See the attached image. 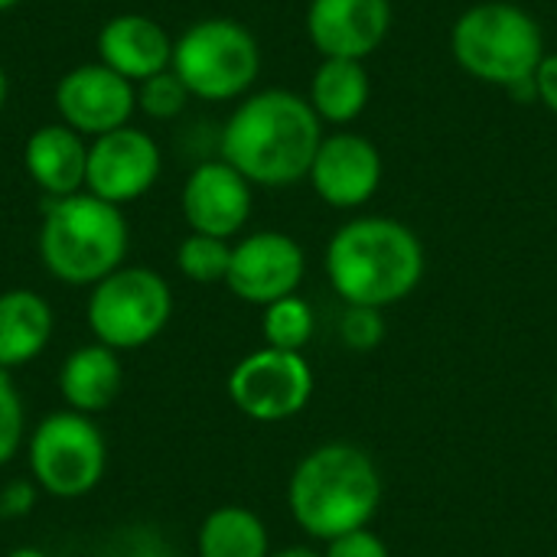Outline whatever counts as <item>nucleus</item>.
<instances>
[{"label":"nucleus","instance_id":"24","mask_svg":"<svg viewBox=\"0 0 557 557\" xmlns=\"http://www.w3.org/2000/svg\"><path fill=\"white\" fill-rule=\"evenodd\" d=\"M189 101L193 95L186 91V85L180 82L173 69L137 85V111L150 121H173L186 111Z\"/></svg>","mask_w":557,"mask_h":557},{"label":"nucleus","instance_id":"23","mask_svg":"<svg viewBox=\"0 0 557 557\" xmlns=\"http://www.w3.org/2000/svg\"><path fill=\"white\" fill-rule=\"evenodd\" d=\"M232 264V242L189 232L176 245V268L193 284H225Z\"/></svg>","mask_w":557,"mask_h":557},{"label":"nucleus","instance_id":"16","mask_svg":"<svg viewBox=\"0 0 557 557\" xmlns=\"http://www.w3.org/2000/svg\"><path fill=\"white\" fill-rule=\"evenodd\" d=\"M95 52H98L101 65L117 72L121 78L140 85L170 69L173 36L153 16L127 10V13H117L101 23V29L95 36Z\"/></svg>","mask_w":557,"mask_h":557},{"label":"nucleus","instance_id":"33","mask_svg":"<svg viewBox=\"0 0 557 557\" xmlns=\"http://www.w3.org/2000/svg\"><path fill=\"white\" fill-rule=\"evenodd\" d=\"M23 0H0V13H7V10H13V7H20Z\"/></svg>","mask_w":557,"mask_h":557},{"label":"nucleus","instance_id":"27","mask_svg":"<svg viewBox=\"0 0 557 557\" xmlns=\"http://www.w3.org/2000/svg\"><path fill=\"white\" fill-rule=\"evenodd\" d=\"M323 557H392V552L372 529H359L326 542Z\"/></svg>","mask_w":557,"mask_h":557},{"label":"nucleus","instance_id":"32","mask_svg":"<svg viewBox=\"0 0 557 557\" xmlns=\"http://www.w3.org/2000/svg\"><path fill=\"white\" fill-rule=\"evenodd\" d=\"M7 557H49L42 548H29V545H23V548H13Z\"/></svg>","mask_w":557,"mask_h":557},{"label":"nucleus","instance_id":"22","mask_svg":"<svg viewBox=\"0 0 557 557\" xmlns=\"http://www.w3.org/2000/svg\"><path fill=\"white\" fill-rule=\"evenodd\" d=\"M313 333H317V313L297 294L274 300L261 310V336H264V346L271 349L300 352L313 339Z\"/></svg>","mask_w":557,"mask_h":557},{"label":"nucleus","instance_id":"6","mask_svg":"<svg viewBox=\"0 0 557 557\" xmlns=\"http://www.w3.org/2000/svg\"><path fill=\"white\" fill-rule=\"evenodd\" d=\"M170 69L199 101H242L261 75V46L245 23L202 16L173 36Z\"/></svg>","mask_w":557,"mask_h":557},{"label":"nucleus","instance_id":"20","mask_svg":"<svg viewBox=\"0 0 557 557\" xmlns=\"http://www.w3.org/2000/svg\"><path fill=\"white\" fill-rule=\"evenodd\" d=\"M310 108L323 124L346 127L359 121L372 101V78L359 59H320L307 91Z\"/></svg>","mask_w":557,"mask_h":557},{"label":"nucleus","instance_id":"5","mask_svg":"<svg viewBox=\"0 0 557 557\" xmlns=\"http://www.w3.org/2000/svg\"><path fill=\"white\" fill-rule=\"evenodd\" d=\"M545 52L539 20L509 0H483L467 7L450 29L454 62L470 78L506 88L509 95L535 78Z\"/></svg>","mask_w":557,"mask_h":557},{"label":"nucleus","instance_id":"10","mask_svg":"<svg viewBox=\"0 0 557 557\" xmlns=\"http://www.w3.org/2000/svg\"><path fill=\"white\" fill-rule=\"evenodd\" d=\"M163 173V150L144 127H117L88 140V170L85 193L111 202L131 206L144 199Z\"/></svg>","mask_w":557,"mask_h":557},{"label":"nucleus","instance_id":"13","mask_svg":"<svg viewBox=\"0 0 557 557\" xmlns=\"http://www.w3.org/2000/svg\"><path fill=\"white\" fill-rule=\"evenodd\" d=\"M382 176H385V163L379 147L356 131H336L326 134L323 144L317 147L307 183L326 206L349 212L375 199Z\"/></svg>","mask_w":557,"mask_h":557},{"label":"nucleus","instance_id":"25","mask_svg":"<svg viewBox=\"0 0 557 557\" xmlns=\"http://www.w3.org/2000/svg\"><path fill=\"white\" fill-rule=\"evenodd\" d=\"M23 434H26V408L20 398V388L7 369H0V470L16 460L23 450Z\"/></svg>","mask_w":557,"mask_h":557},{"label":"nucleus","instance_id":"9","mask_svg":"<svg viewBox=\"0 0 557 557\" xmlns=\"http://www.w3.org/2000/svg\"><path fill=\"white\" fill-rule=\"evenodd\" d=\"M313 385V369L304 359V352L264 346L235 362L225 388L232 405L245 418L258 424H277L300 414L310 405Z\"/></svg>","mask_w":557,"mask_h":557},{"label":"nucleus","instance_id":"3","mask_svg":"<svg viewBox=\"0 0 557 557\" xmlns=\"http://www.w3.org/2000/svg\"><path fill=\"white\" fill-rule=\"evenodd\" d=\"M382 506V473L375 460L346 441L313 447L290 473L287 509L304 535L333 542L369 529Z\"/></svg>","mask_w":557,"mask_h":557},{"label":"nucleus","instance_id":"30","mask_svg":"<svg viewBox=\"0 0 557 557\" xmlns=\"http://www.w3.org/2000/svg\"><path fill=\"white\" fill-rule=\"evenodd\" d=\"M271 557H323V552H313V548H307V545H290V548L271 552Z\"/></svg>","mask_w":557,"mask_h":557},{"label":"nucleus","instance_id":"8","mask_svg":"<svg viewBox=\"0 0 557 557\" xmlns=\"http://www.w3.org/2000/svg\"><path fill=\"white\" fill-rule=\"evenodd\" d=\"M29 480L52 499H82L104 480L108 444L101 428L78 411L46 414L26 437Z\"/></svg>","mask_w":557,"mask_h":557},{"label":"nucleus","instance_id":"18","mask_svg":"<svg viewBox=\"0 0 557 557\" xmlns=\"http://www.w3.org/2000/svg\"><path fill=\"white\" fill-rule=\"evenodd\" d=\"M124 388V369H121V352L88 343L78 346L75 352L65 356L59 369V395L69 411L78 414H98L108 411Z\"/></svg>","mask_w":557,"mask_h":557},{"label":"nucleus","instance_id":"7","mask_svg":"<svg viewBox=\"0 0 557 557\" xmlns=\"http://www.w3.org/2000/svg\"><path fill=\"white\" fill-rule=\"evenodd\" d=\"M173 317V290L163 274L144 264H121L88 287L85 323L95 343L134 352L153 343Z\"/></svg>","mask_w":557,"mask_h":557},{"label":"nucleus","instance_id":"12","mask_svg":"<svg viewBox=\"0 0 557 557\" xmlns=\"http://www.w3.org/2000/svg\"><path fill=\"white\" fill-rule=\"evenodd\" d=\"M307 274V255L287 232H251L232 245V264L225 287L251 307H268L297 294Z\"/></svg>","mask_w":557,"mask_h":557},{"label":"nucleus","instance_id":"21","mask_svg":"<svg viewBox=\"0 0 557 557\" xmlns=\"http://www.w3.org/2000/svg\"><path fill=\"white\" fill-rule=\"evenodd\" d=\"M196 557H271L268 525L245 506H219L196 532Z\"/></svg>","mask_w":557,"mask_h":557},{"label":"nucleus","instance_id":"29","mask_svg":"<svg viewBox=\"0 0 557 557\" xmlns=\"http://www.w3.org/2000/svg\"><path fill=\"white\" fill-rule=\"evenodd\" d=\"M535 101H542L552 114H557V52H545L535 72Z\"/></svg>","mask_w":557,"mask_h":557},{"label":"nucleus","instance_id":"28","mask_svg":"<svg viewBox=\"0 0 557 557\" xmlns=\"http://www.w3.org/2000/svg\"><path fill=\"white\" fill-rule=\"evenodd\" d=\"M36 483H26V480H16L10 486L0 490V516L3 519H20L26 516L33 506H36Z\"/></svg>","mask_w":557,"mask_h":557},{"label":"nucleus","instance_id":"31","mask_svg":"<svg viewBox=\"0 0 557 557\" xmlns=\"http://www.w3.org/2000/svg\"><path fill=\"white\" fill-rule=\"evenodd\" d=\"M7 98H10V78H7V72H3V65H0V114H3V108H7Z\"/></svg>","mask_w":557,"mask_h":557},{"label":"nucleus","instance_id":"4","mask_svg":"<svg viewBox=\"0 0 557 557\" xmlns=\"http://www.w3.org/2000/svg\"><path fill=\"white\" fill-rule=\"evenodd\" d=\"M131 228L121 206L91 193L46 199L36 251L42 268L69 287H95L127 258Z\"/></svg>","mask_w":557,"mask_h":557},{"label":"nucleus","instance_id":"11","mask_svg":"<svg viewBox=\"0 0 557 557\" xmlns=\"http://www.w3.org/2000/svg\"><path fill=\"white\" fill-rule=\"evenodd\" d=\"M55 114L85 140L127 127L137 114V85L111 72L108 65L82 62L59 75L52 88Z\"/></svg>","mask_w":557,"mask_h":557},{"label":"nucleus","instance_id":"1","mask_svg":"<svg viewBox=\"0 0 557 557\" xmlns=\"http://www.w3.org/2000/svg\"><path fill=\"white\" fill-rule=\"evenodd\" d=\"M323 137V121L307 95L264 88L245 95L232 108L219 134V157L251 186L287 189L307 180Z\"/></svg>","mask_w":557,"mask_h":557},{"label":"nucleus","instance_id":"14","mask_svg":"<svg viewBox=\"0 0 557 557\" xmlns=\"http://www.w3.org/2000/svg\"><path fill=\"white\" fill-rule=\"evenodd\" d=\"M251 206H255V186L222 157L193 166L180 193V209L189 232L225 238V242H232L248 225Z\"/></svg>","mask_w":557,"mask_h":557},{"label":"nucleus","instance_id":"2","mask_svg":"<svg viewBox=\"0 0 557 557\" xmlns=\"http://www.w3.org/2000/svg\"><path fill=\"white\" fill-rule=\"evenodd\" d=\"M323 268L346 307L388 310L421 287L428 255L411 225L392 215H356L333 232Z\"/></svg>","mask_w":557,"mask_h":557},{"label":"nucleus","instance_id":"26","mask_svg":"<svg viewBox=\"0 0 557 557\" xmlns=\"http://www.w3.org/2000/svg\"><path fill=\"white\" fill-rule=\"evenodd\" d=\"M385 310L375 307H346L339 317V339L352 352H372L385 339Z\"/></svg>","mask_w":557,"mask_h":557},{"label":"nucleus","instance_id":"15","mask_svg":"<svg viewBox=\"0 0 557 557\" xmlns=\"http://www.w3.org/2000/svg\"><path fill=\"white\" fill-rule=\"evenodd\" d=\"M392 29V0H310L307 39L320 59L366 62Z\"/></svg>","mask_w":557,"mask_h":557},{"label":"nucleus","instance_id":"17","mask_svg":"<svg viewBox=\"0 0 557 557\" xmlns=\"http://www.w3.org/2000/svg\"><path fill=\"white\" fill-rule=\"evenodd\" d=\"M23 170L46 199L85 189L88 140L62 121L39 124L23 144Z\"/></svg>","mask_w":557,"mask_h":557},{"label":"nucleus","instance_id":"19","mask_svg":"<svg viewBox=\"0 0 557 557\" xmlns=\"http://www.w3.org/2000/svg\"><path fill=\"white\" fill-rule=\"evenodd\" d=\"M55 313L49 300L29 287L0 294V369H20L39 359L52 339Z\"/></svg>","mask_w":557,"mask_h":557}]
</instances>
